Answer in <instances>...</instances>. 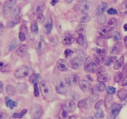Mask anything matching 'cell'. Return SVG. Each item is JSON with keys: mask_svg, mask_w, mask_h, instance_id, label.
Here are the masks:
<instances>
[{"mask_svg": "<svg viewBox=\"0 0 127 119\" xmlns=\"http://www.w3.org/2000/svg\"><path fill=\"white\" fill-rule=\"evenodd\" d=\"M40 90H41V92L44 98L49 97L52 94V87L48 81L44 80L41 82V83H40Z\"/></svg>", "mask_w": 127, "mask_h": 119, "instance_id": "obj_1", "label": "cell"}, {"mask_svg": "<svg viewBox=\"0 0 127 119\" xmlns=\"http://www.w3.org/2000/svg\"><path fill=\"white\" fill-rule=\"evenodd\" d=\"M35 49L36 51H37V54L39 55H41L42 53H44V52L45 51L46 49V44L45 41V39H44L43 37H39L37 41H36L35 43Z\"/></svg>", "mask_w": 127, "mask_h": 119, "instance_id": "obj_2", "label": "cell"}, {"mask_svg": "<svg viewBox=\"0 0 127 119\" xmlns=\"http://www.w3.org/2000/svg\"><path fill=\"white\" fill-rule=\"evenodd\" d=\"M30 73V69L26 65H22L19 67H18L17 69L14 71V76L16 78L22 79L24 77H26Z\"/></svg>", "mask_w": 127, "mask_h": 119, "instance_id": "obj_3", "label": "cell"}, {"mask_svg": "<svg viewBox=\"0 0 127 119\" xmlns=\"http://www.w3.org/2000/svg\"><path fill=\"white\" fill-rule=\"evenodd\" d=\"M83 59H84V53L81 51L78 57L74 58L71 61V63H70L71 67L74 69H79V67L82 66Z\"/></svg>", "mask_w": 127, "mask_h": 119, "instance_id": "obj_4", "label": "cell"}, {"mask_svg": "<svg viewBox=\"0 0 127 119\" xmlns=\"http://www.w3.org/2000/svg\"><path fill=\"white\" fill-rule=\"evenodd\" d=\"M42 113H43V110H42L41 106L38 104L33 105L32 106L30 109V116L33 119H39L41 117Z\"/></svg>", "mask_w": 127, "mask_h": 119, "instance_id": "obj_5", "label": "cell"}, {"mask_svg": "<svg viewBox=\"0 0 127 119\" xmlns=\"http://www.w3.org/2000/svg\"><path fill=\"white\" fill-rule=\"evenodd\" d=\"M67 83L66 81V79H61L58 83L57 86H56V90H57V92L59 94H64L67 92Z\"/></svg>", "mask_w": 127, "mask_h": 119, "instance_id": "obj_6", "label": "cell"}, {"mask_svg": "<svg viewBox=\"0 0 127 119\" xmlns=\"http://www.w3.org/2000/svg\"><path fill=\"white\" fill-rule=\"evenodd\" d=\"M17 1L15 0H10V1H6L5 3L3 5V9H2V13L4 15H6L10 13V12H12L13 10L14 9V6Z\"/></svg>", "mask_w": 127, "mask_h": 119, "instance_id": "obj_7", "label": "cell"}, {"mask_svg": "<svg viewBox=\"0 0 127 119\" xmlns=\"http://www.w3.org/2000/svg\"><path fill=\"white\" fill-rule=\"evenodd\" d=\"M98 34L99 35V37L102 38H110L112 36V33H111V29L108 26H102L101 28H99L98 30Z\"/></svg>", "mask_w": 127, "mask_h": 119, "instance_id": "obj_8", "label": "cell"}, {"mask_svg": "<svg viewBox=\"0 0 127 119\" xmlns=\"http://www.w3.org/2000/svg\"><path fill=\"white\" fill-rule=\"evenodd\" d=\"M84 69L88 71V72H95V71H97V63L93 62V60L90 57H88L85 61L84 63Z\"/></svg>", "mask_w": 127, "mask_h": 119, "instance_id": "obj_9", "label": "cell"}, {"mask_svg": "<svg viewBox=\"0 0 127 119\" xmlns=\"http://www.w3.org/2000/svg\"><path fill=\"white\" fill-rule=\"evenodd\" d=\"M53 18H52L51 16H48L45 19V32L46 34H49L51 33L52 30H53Z\"/></svg>", "mask_w": 127, "mask_h": 119, "instance_id": "obj_10", "label": "cell"}, {"mask_svg": "<svg viewBox=\"0 0 127 119\" xmlns=\"http://www.w3.org/2000/svg\"><path fill=\"white\" fill-rule=\"evenodd\" d=\"M80 6H79V9L80 11L83 14H87V13H89L91 9V4L89 1H81L80 2Z\"/></svg>", "mask_w": 127, "mask_h": 119, "instance_id": "obj_11", "label": "cell"}, {"mask_svg": "<svg viewBox=\"0 0 127 119\" xmlns=\"http://www.w3.org/2000/svg\"><path fill=\"white\" fill-rule=\"evenodd\" d=\"M122 109V105L118 102L113 103L110 107V114L113 118L117 117Z\"/></svg>", "mask_w": 127, "mask_h": 119, "instance_id": "obj_12", "label": "cell"}, {"mask_svg": "<svg viewBox=\"0 0 127 119\" xmlns=\"http://www.w3.org/2000/svg\"><path fill=\"white\" fill-rule=\"evenodd\" d=\"M74 41V37L73 35L70 33H65L63 36L62 38V43L64 45H70Z\"/></svg>", "mask_w": 127, "mask_h": 119, "instance_id": "obj_13", "label": "cell"}, {"mask_svg": "<svg viewBox=\"0 0 127 119\" xmlns=\"http://www.w3.org/2000/svg\"><path fill=\"white\" fill-rule=\"evenodd\" d=\"M63 109L67 113L73 112L75 109V103L72 100H67L64 104Z\"/></svg>", "mask_w": 127, "mask_h": 119, "instance_id": "obj_14", "label": "cell"}, {"mask_svg": "<svg viewBox=\"0 0 127 119\" xmlns=\"http://www.w3.org/2000/svg\"><path fill=\"white\" fill-rule=\"evenodd\" d=\"M66 81H67V84H68L69 86H74V85L77 84V83H79V78L76 75H70L66 79Z\"/></svg>", "mask_w": 127, "mask_h": 119, "instance_id": "obj_15", "label": "cell"}, {"mask_svg": "<svg viewBox=\"0 0 127 119\" xmlns=\"http://www.w3.org/2000/svg\"><path fill=\"white\" fill-rule=\"evenodd\" d=\"M57 68L61 71H65L68 68V64L64 60L60 59L57 61Z\"/></svg>", "mask_w": 127, "mask_h": 119, "instance_id": "obj_16", "label": "cell"}, {"mask_svg": "<svg viewBox=\"0 0 127 119\" xmlns=\"http://www.w3.org/2000/svg\"><path fill=\"white\" fill-rule=\"evenodd\" d=\"M27 51H28V46L26 45H22L17 49L16 53H17V55L19 56L20 57H25L26 54L27 53Z\"/></svg>", "mask_w": 127, "mask_h": 119, "instance_id": "obj_17", "label": "cell"}, {"mask_svg": "<svg viewBox=\"0 0 127 119\" xmlns=\"http://www.w3.org/2000/svg\"><path fill=\"white\" fill-rule=\"evenodd\" d=\"M83 29H79V30L77 32L78 33V36L76 38V42L79 44V45H83L84 44V41H85V37H84V34H83Z\"/></svg>", "mask_w": 127, "mask_h": 119, "instance_id": "obj_18", "label": "cell"}, {"mask_svg": "<svg viewBox=\"0 0 127 119\" xmlns=\"http://www.w3.org/2000/svg\"><path fill=\"white\" fill-rule=\"evenodd\" d=\"M26 33H27V29L26 26H22L21 29H20V32H19V39L20 41H24L26 39Z\"/></svg>", "mask_w": 127, "mask_h": 119, "instance_id": "obj_19", "label": "cell"}, {"mask_svg": "<svg viewBox=\"0 0 127 119\" xmlns=\"http://www.w3.org/2000/svg\"><path fill=\"white\" fill-rule=\"evenodd\" d=\"M91 84L89 83V82H87V80H81L79 81V87L83 91H88V90L90 89Z\"/></svg>", "mask_w": 127, "mask_h": 119, "instance_id": "obj_20", "label": "cell"}, {"mask_svg": "<svg viewBox=\"0 0 127 119\" xmlns=\"http://www.w3.org/2000/svg\"><path fill=\"white\" fill-rule=\"evenodd\" d=\"M118 96L120 100L126 101L127 99V90L126 89H120L118 92Z\"/></svg>", "mask_w": 127, "mask_h": 119, "instance_id": "obj_21", "label": "cell"}, {"mask_svg": "<svg viewBox=\"0 0 127 119\" xmlns=\"http://www.w3.org/2000/svg\"><path fill=\"white\" fill-rule=\"evenodd\" d=\"M123 63H124V57H121L118 60H117L116 62H115L114 65V69L118 70L119 68H121L123 66Z\"/></svg>", "mask_w": 127, "mask_h": 119, "instance_id": "obj_22", "label": "cell"}, {"mask_svg": "<svg viewBox=\"0 0 127 119\" xmlns=\"http://www.w3.org/2000/svg\"><path fill=\"white\" fill-rule=\"evenodd\" d=\"M5 102H6V106L9 107V108L11 109V110H13L14 107L17 106V102L13 101V100H11V99L9 98H5Z\"/></svg>", "mask_w": 127, "mask_h": 119, "instance_id": "obj_23", "label": "cell"}, {"mask_svg": "<svg viewBox=\"0 0 127 119\" xmlns=\"http://www.w3.org/2000/svg\"><path fill=\"white\" fill-rule=\"evenodd\" d=\"M106 9H107V3L105 2H102L98 7V15L103 14V12H104Z\"/></svg>", "mask_w": 127, "mask_h": 119, "instance_id": "obj_24", "label": "cell"}, {"mask_svg": "<svg viewBox=\"0 0 127 119\" xmlns=\"http://www.w3.org/2000/svg\"><path fill=\"white\" fill-rule=\"evenodd\" d=\"M41 79V75H40L39 74H37V73H33V75H31L30 78V81L31 83H37L38 81H39V79Z\"/></svg>", "mask_w": 127, "mask_h": 119, "instance_id": "obj_25", "label": "cell"}, {"mask_svg": "<svg viewBox=\"0 0 127 119\" xmlns=\"http://www.w3.org/2000/svg\"><path fill=\"white\" fill-rule=\"evenodd\" d=\"M117 20L116 19H114V18H111L110 19L109 21H108V23H107V26H108L110 29L112 30L113 28H115L117 26Z\"/></svg>", "mask_w": 127, "mask_h": 119, "instance_id": "obj_26", "label": "cell"}, {"mask_svg": "<svg viewBox=\"0 0 127 119\" xmlns=\"http://www.w3.org/2000/svg\"><path fill=\"white\" fill-rule=\"evenodd\" d=\"M120 13L122 14H127V1L123 2L120 6Z\"/></svg>", "mask_w": 127, "mask_h": 119, "instance_id": "obj_27", "label": "cell"}, {"mask_svg": "<svg viewBox=\"0 0 127 119\" xmlns=\"http://www.w3.org/2000/svg\"><path fill=\"white\" fill-rule=\"evenodd\" d=\"M19 13H20V7H19V6L15 7L14 9L13 10V11L11 12V14H10V18H17L18 16H19Z\"/></svg>", "mask_w": 127, "mask_h": 119, "instance_id": "obj_28", "label": "cell"}, {"mask_svg": "<svg viewBox=\"0 0 127 119\" xmlns=\"http://www.w3.org/2000/svg\"><path fill=\"white\" fill-rule=\"evenodd\" d=\"M19 21H20V16H18L17 18H13L12 20H10L9 22H8V26H9V27H13L15 25H17V24L19 22Z\"/></svg>", "mask_w": 127, "mask_h": 119, "instance_id": "obj_29", "label": "cell"}, {"mask_svg": "<svg viewBox=\"0 0 127 119\" xmlns=\"http://www.w3.org/2000/svg\"><path fill=\"white\" fill-rule=\"evenodd\" d=\"M18 43V40L16 38L12 40V41H10V45H9V50L10 51H13L15 48L17 47Z\"/></svg>", "mask_w": 127, "mask_h": 119, "instance_id": "obj_30", "label": "cell"}, {"mask_svg": "<svg viewBox=\"0 0 127 119\" xmlns=\"http://www.w3.org/2000/svg\"><path fill=\"white\" fill-rule=\"evenodd\" d=\"M26 113H27V110L26 109H24L20 113H14L13 114V117L14 118H22L24 117V115H25Z\"/></svg>", "mask_w": 127, "mask_h": 119, "instance_id": "obj_31", "label": "cell"}, {"mask_svg": "<svg viewBox=\"0 0 127 119\" xmlns=\"http://www.w3.org/2000/svg\"><path fill=\"white\" fill-rule=\"evenodd\" d=\"M6 93L10 95H14L16 93V89L15 87L11 86V85H8L6 87Z\"/></svg>", "mask_w": 127, "mask_h": 119, "instance_id": "obj_32", "label": "cell"}, {"mask_svg": "<svg viewBox=\"0 0 127 119\" xmlns=\"http://www.w3.org/2000/svg\"><path fill=\"white\" fill-rule=\"evenodd\" d=\"M108 80H109V76L106 73L98 76V81L100 82V83H104V82H106Z\"/></svg>", "mask_w": 127, "mask_h": 119, "instance_id": "obj_33", "label": "cell"}, {"mask_svg": "<svg viewBox=\"0 0 127 119\" xmlns=\"http://www.w3.org/2000/svg\"><path fill=\"white\" fill-rule=\"evenodd\" d=\"M92 102H93V99L91 98V96L87 97L86 99H85V105H84V107L86 109H88L91 106V104H92Z\"/></svg>", "mask_w": 127, "mask_h": 119, "instance_id": "obj_34", "label": "cell"}, {"mask_svg": "<svg viewBox=\"0 0 127 119\" xmlns=\"http://www.w3.org/2000/svg\"><path fill=\"white\" fill-rule=\"evenodd\" d=\"M31 31L34 33H38V26H37V23L36 21H33L31 23Z\"/></svg>", "mask_w": 127, "mask_h": 119, "instance_id": "obj_35", "label": "cell"}, {"mask_svg": "<svg viewBox=\"0 0 127 119\" xmlns=\"http://www.w3.org/2000/svg\"><path fill=\"white\" fill-rule=\"evenodd\" d=\"M98 24H104L106 22V17L105 14H101V15H98Z\"/></svg>", "mask_w": 127, "mask_h": 119, "instance_id": "obj_36", "label": "cell"}, {"mask_svg": "<svg viewBox=\"0 0 127 119\" xmlns=\"http://www.w3.org/2000/svg\"><path fill=\"white\" fill-rule=\"evenodd\" d=\"M104 57H102V56H99V57L96 56V57H95V63H97V64H99V63L104 62Z\"/></svg>", "mask_w": 127, "mask_h": 119, "instance_id": "obj_37", "label": "cell"}, {"mask_svg": "<svg viewBox=\"0 0 127 119\" xmlns=\"http://www.w3.org/2000/svg\"><path fill=\"white\" fill-rule=\"evenodd\" d=\"M95 117L97 119H102L104 118V113L102 110H98V111L95 114Z\"/></svg>", "mask_w": 127, "mask_h": 119, "instance_id": "obj_38", "label": "cell"}, {"mask_svg": "<svg viewBox=\"0 0 127 119\" xmlns=\"http://www.w3.org/2000/svg\"><path fill=\"white\" fill-rule=\"evenodd\" d=\"M121 47H122V45L120 44H117V45H115L112 50H111V53H119V50L121 49Z\"/></svg>", "mask_w": 127, "mask_h": 119, "instance_id": "obj_39", "label": "cell"}, {"mask_svg": "<svg viewBox=\"0 0 127 119\" xmlns=\"http://www.w3.org/2000/svg\"><path fill=\"white\" fill-rule=\"evenodd\" d=\"M67 111H65L64 109H62L61 111H60V114H59V117L60 118H61V119H66L67 117Z\"/></svg>", "mask_w": 127, "mask_h": 119, "instance_id": "obj_40", "label": "cell"}, {"mask_svg": "<svg viewBox=\"0 0 127 119\" xmlns=\"http://www.w3.org/2000/svg\"><path fill=\"white\" fill-rule=\"evenodd\" d=\"M115 60H116V57H109L108 59H106V61H105V64L106 66H110L111 63H112Z\"/></svg>", "mask_w": 127, "mask_h": 119, "instance_id": "obj_41", "label": "cell"}, {"mask_svg": "<svg viewBox=\"0 0 127 119\" xmlns=\"http://www.w3.org/2000/svg\"><path fill=\"white\" fill-rule=\"evenodd\" d=\"M95 88H96L97 90H98V91H102V90H105L106 85L103 83H98V84H97L96 86H95Z\"/></svg>", "mask_w": 127, "mask_h": 119, "instance_id": "obj_42", "label": "cell"}, {"mask_svg": "<svg viewBox=\"0 0 127 119\" xmlns=\"http://www.w3.org/2000/svg\"><path fill=\"white\" fill-rule=\"evenodd\" d=\"M96 74L98 76H99V75H103V74H106V69L104 67H100L96 71Z\"/></svg>", "mask_w": 127, "mask_h": 119, "instance_id": "obj_43", "label": "cell"}, {"mask_svg": "<svg viewBox=\"0 0 127 119\" xmlns=\"http://www.w3.org/2000/svg\"><path fill=\"white\" fill-rule=\"evenodd\" d=\"M106 92L108 94H114L116 92V89L114 87H108L106 88Z\"/></svg>", "mask_w": 127, "mask_h": 119, "instance_id": "obj_44", "label": "cell"}, {"mask_svg": "<svg viewBox=\"0 0 127 119\" xmlns=\"http://www.w3.org/2000/svg\"><path fill=\"white\" fill-rule=\"evenodd\" d=\"M113 37L114 39V41H120V39H121V35L118 31H114L113 33Z\"/></svg>", "mask_w": 127, "mask_h": 119, "instance_id": "obj_45", "label": "cell"}, {"mask_svg": "<svg viewBox=\"0 0 127 119\" xmlns=\"http://www.w3.org/2000/svg\"><path fill=\"white\" fill-rule=\"evenodd\" d=\"M43 8H44V6H43V5H38L37 7H36V9H35V12H36V14H37V15H38V14H42Z\"/></svg>", "mask_w": 127, "mask_h": 119, "instance_id": "obj_46", "label": "cell"}, {"mask_svg": "<svg viewBox=\"0 0 127 119\" xmlns=\"http://www.w3.org/2000/svg\"><path fill=\"white\" fill-rule=\"evenodd\" d=\"M90 20V17L88 15H87V14H85V15H83V17H81V18H80V22H87Z\"/></svg>", "mask_w": 127, "mask_h": 119, "instance_id": "obj_47", "label": "cell"}, {"mask_svg": "<svg viewBox=\"0 0 127 119\" xmlns=\"http://www.w3.org/2000/svg\"><path fill=\"white\" fill-rule=\"evenodd\" d=\"M34 96L38 97L39 96V89H38V84L35 83L34 84Z\"/></svg>", "mask_w": 127, "mask_h": 119, "instance_id": "obj_48", "label": "cell"}, {"mask_svg": "<svg viewBox=\"0 0 127 119\" xmlns=\"http://www.w3.org/2000/svg\"><path fill=\"white\" fill-rule=\"evenodd\" d=\"M73 53V51L70 49H67L65 51H64V55H65V57H70V56H71Z\"/></svg>", "mask_w": 127, "mask_h": 119, "instance_id": "obj_49", "label": "cell"}, {"mask_svg": "<svg viewBox=\"0 0 127 119\" xmlns=\"http://www.w3.org/2000/svg\"><path fill=\"white\" fill-rule=\"evenodd\" d=\"M102 100L97 102L96 103H95V108L96 109V110H100V107L102 106Z\"/></svg>", "mask_w": 127, "mask_h": 119, "instance_id": "obj_50", "label": "cell"}, {"mask_svg": "<svg viewBox=\"0 0 127 119\" xmlns=\"http://www.w3.org/2000/svg\"><path fill=\"white\" fill-rule=\"evenodd\" d=\"M122 75L123 78H124V77L126 76V75H127V64H126V65L124 66V68H123V70H122Z\"/></svg>", "mask_w": 127, "mask_h": 119, "instance_id": "obj_51", "label": "cell"}, {"mask_svg": "<svg viewBox=\"0 0 127 119\" xmlns=\"http://www.w3.org/2000/svg\"><path fill=\"white\" fill-rule=\"evenodd\" d=\"M108 14H117V10L114 9V8H110L108 10Z\"/></svg>", "mask_w": 127, "mask_h": 119, "instance_id": "obj_52", "label": "cell"}, {"mask_svg": "<svg viewBox=\"0 0 127 119\" xmlns=\"http://www.w3.org/2000/svg\"><path fill=\"white\" fill-rule=\"evenodd\" d=\"M121 83H122V86H126L127 85V75L124 78H123V79L121 81Z\"/></svg>", "mask_w": 127, "mask_h": 119, "instance_id": "obj_53", "label": "cell"}, {"mask_svg": "<svg viewBox=\"0 0 127 119\" xmlns=\"http://www.w3.org/2000/svg\"><path fill=\"white\" fill-rule=\"evenodd\" d=\"M84 105H85V99H83V100L79 101L78 106L79 107V108H82L83 106H84Z\"/></svg>", "mask_w": 127, "mask_h": 119, "instance_id": "obj_54", "label": "cell"}, {"mask_svg": "<svg viewBox=\"0 0 127 119\" xmlns=\"http://www.w3.org/2000/svg\"><path fill=\"white\" fill-rule=\"evenodd\" d=\"M43 18H44V17H43V14H38V16H37V20H38L39 22H42Z\"/></svg>", "mask_w": 127, "mask_h": 119, "instance_id": "obj_55", "label": "cell"}, {"mask_svg": "<svg viewBox=\"0 0 127 119\" xmlns=\"http://www.w3.org/2000/svg\"><path fill=\"white\" fill-rule=\"evenodd\" d=\"M58 2V1H57V0H53V1H51V5H53V6H54L55 4H57Z\"/></svg>", "mask_w": 127, "mask_h": 119, "instance_id": "obj_56", "label": "cell"}, {"mask_svg": "<svg viewBox=\"0 0 127 119\" xmlns=\"http://www.w3.org/2000/svg\"><path fill=\"white\" fill-rule=\"evenodd\" d=\"M124 43H125V45L127 47V36L125 37V39H124Z\"/></svg>", "mask_w": 127, "mask_h": 119, "instance_id": "obj_57", "label": "cell"}, {"mask_svg": "<svg viewBox=\"0 0 127 119\" xmlns=\"http://www.w3.org/2000/svg\"><path fill=\"white\" fill-rule=\"evenodd\" d=\"M0 86H1V90H0V91H1V92H2V90H3V85H2V82L0 83Z\"/></svg>", "mask_w": 127, "mask_h": 119, "instance_id": "obj_58", "label": "cell"}, {"mask_svg": "<svg viewBox=\"0 0 127 119\" xmlns=\"http://www.w3.org/2000/svg\"><path fill=\"white\" fill-rule=\"evenodd\" d=\"M124 30L127 31V23H126L125 25H124Z\"/></svg>", "mask_w": 127, "mask_h": 119, "instance_id": "obj_59", "label": "cell"}, {"mask_svg": "<svg viewBox=\"0 0 127 119\" xmlns=\"http://www.w3.org/2000/svg\"><path fill=\"white\" fill-rule=\"evenodd\" d=\"M3 29H4V27H3V25H2V23H1V33H2V32Z\"/></svg>", "mask_w": 127, "mask_h": 119, "instance_id": "obj_60", "label": "cell"}, {"mask_svg": "<svg viewBox=\"0 0 127 119\" xmlns=\"http://www.w3.org/2000/svg\"><path fill=\"white\" fill-rule=\"evenodd\" d=\"M87 119H95V118L93 117V116H90V117H88Z\"/></svg>", "mask_w": 127, "mask_h": 119, "instance_id": "obj_61", "label": "cell"}, {"mask_svg": "<svg viewBox=\"0 0 127 119\" xmlns=\"http://www.w3.org/2000/svg\"><path fill=\"white\" fill-rule=\"evenodd\" d=\"M70 119H76V118H75V116H71V117L70 118Z\"/></svg>", "mask_w": 127, "mask_h": 119, "instance_id": "obj_62", "label": "cell"}]
</instances>
